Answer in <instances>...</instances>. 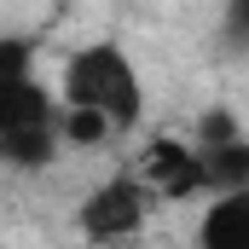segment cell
I'll list each match as a JSON object with an SVG mask.
<instances>
[{
	"mask_svg": "<svg viewBox=\"0 0 249 249\" xmlns=\"http://www.w3.org/2000/svg\"><path fill=\"white\" fill-rule=\"evenodd\" d=\"M58 105L64 110H87V116H105L110 133L122 139L145 122V81H139V64L127 58V47L116 41H87L64 58L58 75Z\"/></svg>",
	"mask_w": 249,
	"mask_h": 249,
	"instance_id": "1",
	"label": "cell"
},
{
	"mask_svg": "<svg viewBox=\"0 0 249 249\" xmlns=\"http://www.w3.org/2000/svg\"><path fill=\"white\" fill-rule=\"evenodd\" d=\"M151 203H157V197L139 186V174L122 168V174L99 180V186L75 203V232H81L87 249H133L139 238H145Z\"/></svg>",
	"mask_w": 249,
	"mask_h": 249,
	"instance_id": "2",
	"label": "cell"
},
{
	"mask_svg": "<svg viewBox=\"0 0 249 249\" xmlns=\"http://www.w3.org/2000/svg\"><path fill=\"white\" fill-rule=\"evenodd\" d=\"M29 127H58V93L35 75L29 35H0V139Z\"/></svg>",
	"mask_w": 249,
	"mask_h": 249,
	"instance_id": "3",
	"label": "cell"
},
{
	"mask_svg": "<svg viewBox=\"0 0 249 249\" xmlns=\"http://www.w3.org/2000/svg\"><path fill=\"white\" fill-rule=\"evenodd\" d=\"M133 174H139V186L151 191L157 203H191V197H209V186H203V157H197L191 139H168V133L145 139Z\"/></svg>",
	"mask_w": 249,
	"mask_h": 249,
	"instance_id": "4",
	"label": "cell"
},
{
	"mask_svg": "<svg viewBox=\"0 0 249 249\" xmlns=\"http://www.w3.org/2000/svg\"><path fill=\"white\" fill-rule=\"evenodd\" d=\"M197 249H249V186L209 197V209L197 220Z\"/></svg>",
	"mask_w": 249,
	"mask_h": 249,
	"instance_id": "5",
	"label": "cell"
},
{
	"mask_svg": "<svg viewBox=\"0 0 249 249\" xmlns=\"http://www.w3.org/2000/svg\"><path fill=\"white\" fill-rule=\"evenodd\" d=\"M197 157H203V186H209V197H226V191L249 186V133L232 139V145H209Z\"/></svg>",
	"mask_w": 249,
	"mask_h": 249,
	"instance_id": "6",
	"label": "cell"
},
{
	"mask_svg": "<svg viewBox=\"0 0 249 249\" xmlns=\"http://www.w3.org/2000/svg\"><path fill=\"white\" fill-rule=\"evenodd\" d=\"M58 139H64V151H105L116 133H110V122H105V116L64 110V105H58Z\"/></svg>",
	"mask_w": 249,
	"mask_h": 249,
	"instance_id": "7",
	"label": "cell"
},
{
	"mask_svg": "<svg viewBox=\"0 0 249 249\" xmlns=\"http://www.w3.org/2000/svg\"><path fill=\"white\" fill-rule=\"evenodd\" d=\"M232 139H244V122H238L232 110L214 105V110H203V122H197V139H191V145L209 151V145H232Z\"/></svg>",
	"mask_w": 249,
	"mask_h": 249,
	"instance_id": "8",
	"label": "cell"
},
{
	"mask_svg": "<svg viewBox=\"0 0 249 249\" xmlns=\"http://www.w3.org/2000/svg\"><path fill=\"white\" fill-rule=\"evenodd\" d=\"M220 41L232 53H249V0H232L226 18H220Z\"/></svg>",
	"mask_w": 249,
	"mask_h": 249,
	"instance_id": "9",
	"label": "cell"
}]
</instances>
